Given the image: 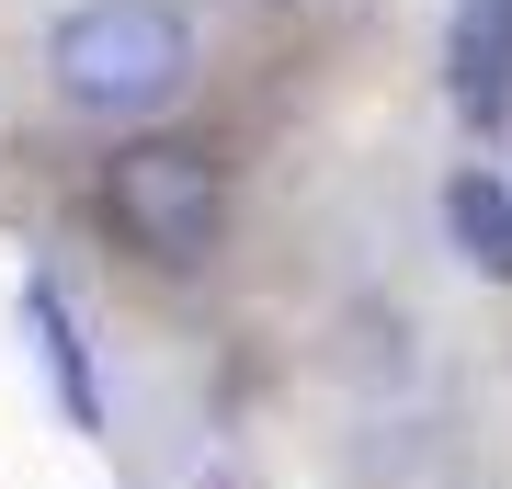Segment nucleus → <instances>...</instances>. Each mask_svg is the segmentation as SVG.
I'll return each mask as SVG.
<instances>
[{
	"instance_id": "obj_3",
	"label": "nucleus",
	"mask_w": 512,
	"mask_h": 489,
	"mask_svg": "<svg viewBox=\"0 0 512 489\" xmlns=\"http://www.w3.org/2000/svg\"><path fill=\"white\" fill-rule=\"evenodd\" d=\"M444 69H456V114L467 126H501L512 114V0H456Z\"/></svg>"
},
{
	"instance_id": "obj_4",
	"label": "nucleus",
	"mask_w": 512,
	"mask_h": 489,
	"mask_svg": "<svg viewBox=\"0 0 512 489\" xmlns=\"http://www.w3.org/2000/svg\"><path fill=\"white\" fill-rule=\"evenodd\" d=\"M444 228H456V251L478 273H512V182H490V171L444 182Z\"/></svg>"
},
{
	"instance_id": "obj_2",
	"label": "nucleus",
	"mask_w": 512,
	"mask_h": 489,
	"mask_svg": "<svg viewBox=\"0 0 512 489\" xmlns=\"http://www.w3.org/2000/svg\"><path fill=\"white\" fill-rule=\"evenodd\" d=\"M103 194H114V217H126V239L160 251V262H205L217 228H228V171L205 160L194 137H137Z\"/></svg>"
},
{
	"instance_id": "obj_1",
	"label": "nucleus",
	"mask_w": 512,
	"mask_h": 489,
	"mask_svg": "<svg viewBox=\"0 0 512 489\" xmlns=\"http://www.w3.org/2000/svg\"><path fill=\"white\" fill-rule=\"evenodd\" d=\"M46 69L80 114H160L194 80V23L171 0H80L46 35Z\"/></svg>"
}]
</instances>
